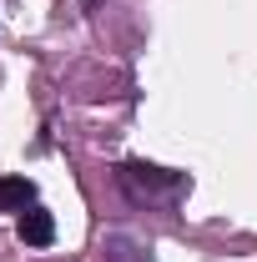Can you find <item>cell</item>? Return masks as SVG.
<instances>
[{
  "instance_id": "5",
  "label": "cell",
  "mask_w": 257,
  "mask_h": 262,
  "mask_svg": "<svg viewBox=\"0 0 257 262\" xmlns=\"http://www.w3.org/2000/svg\"><path fill=\"white\" fill-rule=\"evenodd\" d=\"M86 5H96V0H86Z\"/></svg>"
},
{
  "instance_id": "2",
  "label": "cell",
  "mask_w": 257,
  "mask_h": 262,
  "mask_svg": "<svg viewBox=\"0 0 257 262\" xmlns=\"http://www.w3.org/2000/svg\"><path fill=\"white\" fill-rule=\"evenodd\" d=\"M20 242L26 247H51L56 242V217L46 207H26L20 212Z\"/></svg>"
},
{
  "instance_id": "1",
  "label": "cell",
  "mask_w": 257,
  "mask_h": 262,
  "mask_svg": "<svg viewBox=\"0 0 257 262\" xmlns=\"http://www.w3.org/2000/svg\"><path fill=\"white\" fill-rule=\"evenodd\" d=\"M116 182H121V192L131 202H161V196H177L187 187L182 171H161V166H141V162H126L116 171Z\"/></svg>"
},
{
  "instance_id": "4",
  "label": "cell",
  "mask_w": 257,
  "mask_h": 262,
  "mask_svg": "<svg viewBox=\"0 0 257 262\" xmlns=\"http://www.w3.org/2000/svg\"><path fill=\"white\" fill-rule=\"evenodd\" d=\"M35 187L26 177H0V212H20V207H31Z\"/></svg>"
},
{
  "instance_id": "3",
  "label": "cell",
  "mask_w": 257,
  "mask_h": 262,
  "mask_svg": "<svg viewBox=\"0 0 257 262\" xmlns=\"http://www.w3.org/2000/svg\"><path fill=\"white\" fill-rule=\"evenodd\" d=\"M101 262H152V252H146L141 242H131L126 232H111V237L101 242Z\"/></svg>"
}]
</instances>
